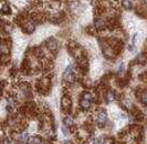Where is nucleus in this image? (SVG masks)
<instances>
[{
  "label": "nucleus",
  "mask_w": 147,
  "mask_h": 144,
  "mask_svg": "<svg viewBox=\"0 0 147 144\" xmlns=\"http://www.w3.org/2000/svg\"><path fill=\"white\" fill-rule=\"evenodd\" d=\"M63 123H64L65 127H72L74 124V120L71 117H66L65 119L63 120Z\"/></svg>",
  "instance_id": "9b49d317"
},
{
  "label": "nucleus",
  "mask_w": 147,
  "mask_h": 144,
  "mask_svg": "<svg viewBox=\"0 0 147 144\" xmlns=\"http://www.w3.org/2000/svg\"><path fill=\"white\" fill-rule=\"evenodd\" d=\"M138 61L142 64H144V63H145V56H144V54H140L138 58Z\"/></svg>",
  "instance_id": "4468645a"
},
{
  "label": "nucleus",
  "mask_w": 147,
  "mask_h": 144,
  "mask_svg": "<svg viewBox=\"0 0 147 144\" xmlns=\"http://www.w3.org/2000/svg\"><path fill=\"white\" fill-rule=\"evenodd\" d=\"M42 140L39 136H33L32 139H30V144H41Z\"/></svg>",
  "instance_id": "f8f14e48"
},
{
  "label": "nucleus",
  "mask_w": 147,
  "mask_h": 144,
  "mask_svg": "<svg viewBox=\"0 0 147 144\" xmlns=\"http://www.w3.org/2000/svg\"><path fill=\"white\" fill-rule=\"evenodd\" d=\"M1 91H2V85L0 84V93H1Z\"/></svg>",
  "instance_id": "dca6fc26"
},
{
  "label": "nucleus",
  "mask_w": 147,
  "mask_h": 144,
  "mask_svg": "<svg viewBox=\"0 0 147 144\" xmlns=\"http://www.w3.org/2000/svg\"><path fill=\"white\" fill-rule=\"evenodd\" d=\"M91 104H92V101L81 98V101H80V105H81V108L85 109V110H88V109H90Z\"/></svg>",
  "instance_id": "6e6552de"
},
{
  "label": "nucleus",
  "mask_w": 147,
  "mask_h": 144,
  "mask_svg": "<svg viewBox=\"0 0 147 144\" xmlns=\"http://www.w3.org/2000/svg\"><path fill=\"white\" fill-rule=\"evenodd\" d=\"M121 3H122V7L125 10H131L132 7H133L132 0H121Z\"/></svg>",
  "instance_id": "9d476101"
},
{
  "label": "nucleus",
  "mask_w": 147,
  "mask_h": 144,
  "mask_svg": "<svg viewBox=\"0 0 147 144\" xmlns=\"http://www.w3.org/2000/svg\"><path fill=\"white\" fill-rule=\"evenodd\" d=\"M47 44H48V48H49L51 51H57V48H59L57 40H55V39H53V38L49 39V40L47 41Z\"/></svg>",
  "instance_id": "39448f33"
},
{
  "label": "nucleus",
  "mask_w": 147,
  "mask_h": 144,
  "mask_svg": "<svg viewBox=\"0 0 147 144\" xmlns=\"http://www.w3.org/2000/svg\"><path fill=\"white\" fill-rule=\"evenodd\" d=\"M0 52L2 54H9V47L6 43V41H1L0 42Z\"/></svg>",
  "instance_id": "0eeeda50"
},
{
  "label": "nucleus",
  "mask_w": 147,
  "mask_h": 144,
  "mask_svg": "<svg viewBox=\"0 0 147 144\" xmlns=\"http://www.w3.org/2000/svg\"><path fill=\"white\" fill-rule=\"evenodd\" d=\"M128 50H130V51H134V48L132 47V44H131V46H128Z\"/></svg>",
  "instance_id": "2eb2a0df"
},
{
  "label": "nucleus",
  "mask_w": 147,
  "mask_h": 144,
  "mask_svg": "<svg viewBox=\"0 0 147 144\" xmlns=\"http://www.w3.org/2000/svg\"><path fill=\"white\" fill-rule=\"evenodd\" d=\"M11 8H10V6H9L8 3H3L2 5V7L0 9V13L1 15H6V16H9V15H11Z\"/></svg>",
  "instance_id": "423d86ee"
},
{
  "label": "nucleus",
  "mask_w": 147,
  "mask_h": 144,
  "mask_svg": "<svg viewBox=\"0 0 147 144\" xmlns=\"http://www.w3.org/2000/svg\"><path fill=\"white\" fill-rule=\"evenodd\" d=\"M94 27H95L96 30H104L105 27H106V23H105V21H104L103 19H101V18H95V19H94Z\"/></svg>",
  "instance_id": "f03ea898"
},
{
  "label": "nucleus",
  "mask_w": 147,
  "mask_h": 144,
  "mask_svg": "<svg viewBox=\"0 0 147 144\" xmlns=\"http://www.w3.org/2000/svg\"><path fill=\"white\" fill-rule=\"evenodd\" d=\"M63 79H64L65 82H69V83H73L74 81H75V73L73 72L71 66H69L65 69V71L63 73Z\"/></svg>",
  "instance_id": "f257e3e1"
},
{
  "label": "nucleus",
  "mask_w": 147,
  "mask_h": 144,
  "mask_svg": "<svg viewBox=\"0 0 147 144\" xmlns=\"http://www.w3.org/2000/svg\"><path fill=\"white\" fill-rule=\"evenodd\" d=\"M34 28H35L34 23H32L31 21H28V22H25L22 25V31L25 33H31L34 31Z\"/></svg>",
  "instance_id": "7ed1b4c3"
},
{
  "label": "nucleus",
  "mask_w": 147,
  "mask_h": 144,
  "mask_svg": "<svg viewBox=\"0 0 147 144\" xmlns=\"http://www.w3.org/2000/svg\"><path fill=\"white\" fill-rule=\"evenodd\" d=\"M139 98H140V101L145 104V103H146V91H143L142 94L139 95Z\"/></svg>",
  "instance_id": "ddd939ff"
},
{
  "label": "nucleus",
  "mask_w": 147,
  "mask_h": 144,
  "mask_svg": "<svg viewBox=\"0 0 147 144\" xmlns=\"http://www.w3.org/2000/svg\"><path fill=\"white\" fill-rule=\"evenodd\" d=\"M61 105H62V108H63L64 110L70 109V108H71V100H70L69 98L64 96V98L62 99V103H61Z\"/></svg>",
  "instance_id": "1a4fd4ad"
},
{
  "label": "nucleus",
  "mask_w": 147,
  "mask_h": 144,
  "mask_svg": "<svg viewBox=\"0 0 147 144\" xmlns=\"http://www.w3.org/2000/svg\"><path fill=\"white\" fill-rule=\"evenodd\" d=\"M96 121L100 125H104L107 121V115L105 112H100L98 114V118H96Z\"/></svg>",
  "instance_id": "20e7f679"
}]
</instances>
